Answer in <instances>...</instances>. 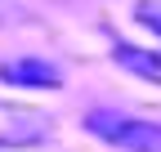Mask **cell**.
<instances>
[{
  "label": "cell",
  "mask_w": 161,
  "mask_h": 152,
  "mask_svg": "<svg viewBox=\"0 0 161 152\" xmlns=\"http://www.w3.org/2000/svg\"><path fill=\"white\" fill-rule=\"evenodd\" d=\"M85 125L94 130L103 143L121 152H161V125L139 121V117H116V112H90Z\"/></svg>",
  "instance_id": "cell-1"
},
{
  "label": "cell",
  "mask_w": 161,
  "mask_h": 152,
  "mask_svg": "<svg viewBox=\"0 0 161 152\" xmlns=\"http://www.w3.org/2000/svg\"><path fill=\"white\" fill-rule=\"evenodd\" d=\"M49 139V117L40 107L0 99V148H31Z\"/></svg>",
  "instance_id": "cell-2"
},
{
  "label": "cell",
  "mask_w": 161,
  "mask_h": 152,
  "mask_svg": "<svg viewBox=\"0 0 161 152\" xmlns=\"http://www.w3.org/2000/svg\"><path fill=\"white\" fill-rule=\"evenodd\" d=\"M0 81L27 85V90H58L63 85V72H58L49 58H5L0 63Z\"/></svg>",
  "instance_id": "cell-3"
},
{
  "label": "cell",
  "mask_w": 161,
  "mask_h": 152,
  "mask_svg": "<svg viewBox=\"0 0 161 152\" xmlns=\"http://www.w3.org/2000/svg\"><path fill=\"white\" fill-rule=\"evenodd\" d=\"M112 58L125 67V72H134L139 81H152V85H161V49H143V45H112Z\"/></svg>",
  "instance_id": "cell-4"
},
{
  "label": "cell",
  "mask_w": 161,
  "mask_h": 152,
  "mask_svg": "<svg viewBox=\"0 0 161 152\" xmlns=\"http://www.w3.org/2000/svg\"><path fill=\"white\" fill-rule=\"evenodd\" d=\"M134 23L148 27L157 41H161V5H134Z\"/></svg>",
  "instance_id": "cell-5"
}]
</instances>
